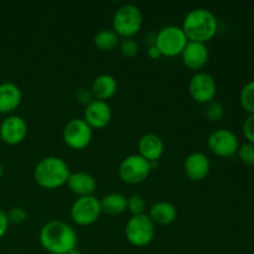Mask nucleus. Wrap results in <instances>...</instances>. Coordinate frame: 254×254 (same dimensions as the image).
<instances>
[{
    "mask_svg": "<svg viewBox=\"0 0 254 254\" xmlns=\"http://www.w3.org/2000/svg\"><path fill=\"white\" fill-rule=\"evenodd\" d=\"M121 37L112 29H103L93 37V44L101 51H112L121 44Z\"/></svg>",
    "mask_w": 254,
    "mask_h": 254,
    "instance_id": "4be33fe9",
    "label": "nucleus"
},
{
    "mask_svg": "<svg viewBox=\"0 0 254 254\" xmlns=\"http://www.w3.org/2000/svg\"><path fill=\"white\" fill-rule=\"evenodd\" d=\"M10 221L7 217V212L0 210V238L4 237L6 235L7 230H9Z\"/></svg>",
    "mask_w": 254,
    "mask_h": 254,
    "instance_id": "c756f323",
    "label": "nucleus"
},
{
    "mask_svg": "<svg viewBox=\"0 0 254 254\" xmlns=\"http://www.w3.org/2000/svg\"><path fill=\"white\" fill-rule=\"evenodd\" d=\"M210 170V159L201 151L191 153L184 161V171L191 181H202L207 178Z\"/></svg>",
    "mask_w": 254,
    "mask_h": 254,
    "instance_id": "2eb2a0df",
    "label": "nucleus"
},
{
    "mask_svg": "<svg viewBox=\"0 0 254 254\" xmlns=\"http://www.w3.org/2000/svg\"><path fill=\"white\" fill-rule=\"evenodd\" d=\"M66 185L77 197H83V196L93 195L97 189V181L91 174L86 171H77V173H71Z\"/></svg>",
    "mask_w": 254,
    "mask_h": 254,
    "instance_id": "a211bd4d",
    "label": "nucleus"
},
{
    "mask_svg": "<svg viewBox=\"0 0 254 254\" xmlns=\"http://www.w3.org/2000/svg\"><path fill=\"white\" fill-rule=\"evenodd\" d=\"M64 144L73 150H83L91 144L93 129L83 118H72L67 122L62 131Z\"/></svg>",
    "mask_w": 254,
    "mask_h": 254,
    "instance_id": "1a4fd4ad",
    "label": "nucleus"
},
{
    "mask_svg": "<svg viewBox=\"0 0 254 254\" xmlns=\"http://www.w3.org/2000/svg\"><path fill=\"white\" fill-rule=\"evenodd\" d=\"M40 245L50 254H67L77 248V233L71 225L61 220L49 221L39 235Z\"/></svg>",
    "mask_w": 254,
    "mask_h": 254,
    "instance_id": "f257e3e1",
    "label": "nucleus"
},
{
    "mask_svg": "<svg viewBox=\"0 0 254 254\" xmlns=\"http://www.w3.org/2000/svg\"><path fill=\"white\" fill-rule=\"evenodd\" d=\"M71 218L78 226H91L99 220L102 215L101 200L96 196L77 197L71 206Z\"/></svg>",
    "mask_w": 254,
    "mask_h": 254,
    "instance_id": "6e6552de",
    "label": "nucleus"
},
{
    "mask_svg": "<svg viewBox=\"0 0 254 254\" xmlns=\"http://www.w3.org/2000/svg\"><path fill=\"white\" fill-rule=\"evenodd\" d=\"M2 174H4V168H2V165H1V164H0V179H1Z\"/></svg>",
    "mask_w": 254,
    "mask_h": 254,
    "instance_id": "72a5a7b5",
    "label": "nucleus"
},
{
    "mask_svg": "<svg viewBox=\"0 0 254 254\" xmlns=\"http://www.w3.org/2000/svg\"><path fill=\"white\" fill-rule=\"evenodd\" d=\"M71 171L66 161L59 156H46L34 169V179L40 188L56 190L66 185Z\"/></svg>",
    "mask_w": 254,
    "mask_h": 254,
    "instance_id": "7ed1b4c3",
    "label": "nucleus"
},
{
    "mask_svg": "<svg viewBox=\"0 0 254 254\" xmlns=\"http://www.w3.org/2000/svg\"><path fill=\"white\" fill-rule=\"evenodd\" d=\"M189 40L181 26L168 25L159 30L154 39V45L160 51L161 56L175 57L183 54Z\"/></svg>",
    "mask_w": 254,
    "mask_h": 254,
    "instance_id": "39448f33",
    "label": "nucleus"
},
{
    "mask_svg": "<svg viewBox=\"0 0 254 254\" xmlns=\"http://www.w3.org/2000/svg\"><path fill=\"white\" fill-rule=\"evenodd\" d=\"M126 238L134 247H146L155 237V225L148 215L131 216L126 225Z\"/></svg>",
    "mask_w": 254,
    "mask_h": 254,
    "instance_id": "0eeeda50",
    "label": "nucleus"
},
{
    "mask_svg": "<svg viewBox=\"0 0 254 254\" xmlns=\"http://www.w3.org/2000/svg\"><path fill=\"white\" fill-rule=\"evenodd\" d=\"M164 149H165V145H164L163 139L156 134H145L138 141V154L150 161L151 164L158 163L159 159L163 156Z\"/></svg>",
    "mask_w": 254,
    "mask_h": 254,
    "instance_id": "dca6fc26",
    "label": "nucleus"
},
{
    "mask_svg": "<svg viewBox=\"0 0 254 254\" xmlns=\"http://www.w3.org/2000/svg\"><path fill=\"white\" fill-rule=\"evenodd\" d=\"M143 26V12L136 5L124 4L117 9L112 19V30L121 39L134 37Z\"/></svg>",
    "mask_w": 254,
    "mask_h": 254,
    "instance_id": "20e7f679",
    "label": "nucleus"
},
{
    "mask_svg": "<svg viewBox=\"0 0 254 254\" xmlns=\"http://www.w3.org/2000/svg\"><path fill=\"white\" fill-rule=\"evenodd\" d=\"M181 29L189 41L206 44L217 34V17L211 10L205 7H196L190 10L184 17Z\"/></svg>",
    "mask_w": 254,
    "mask_h": 254,
    "instance_id": "f03ea898",
    "label": "nucleus"
},
{
    "mask_svg": "<svg viewBox=\"0 0 254 254\" xmlns=\"http://www.w3.org/2000/svg\"><path fill=\"white\" fill-rule=\"evenodd\" d=\"M27 123L20 116H9L0 124V138L7 145H17L27 136Z\"/></svg>",
    "mask_w": 254,
    "mask_h": 254,
    "instance_id": "f8f14e48",
    "label": "nucleus"
},
{
    "mask_svg": "<svg viewBox=\"0 0 254 254\" xmlns=\"http://www.w3.org/2000/svg\"><path fill=\"white\" fill-rule=\"evenodd\" d=\"M237 155L242 163L247 164V165H254V144L247 141L246 144L240 145Z\"/></svg>",
    "mask_w": 254,
    "mask_h": 254,
    "instance_id": "bb28decb",
    "label": "nucleus"
},
{
    "mask_svg": "<svg viewBox=\"0 0 254 254\" xmlns=\"http://www.w3.org/2000/svg\"><path fill=\"white\" fill-rule=\"evenodd\" d=\"M243 135L248 143L254 144V114H250L243 122Z\"/></svg>",
    "mask_w": 254,
    "mask_h": 254,
    "instance_id": "c85d7f7f",
    "label": "nucleus"
},
{
    "mask_svg": "<svg viewBox=\"0 0 254 254\" xmlns=\"http://www.w3.org/2000/svg\"><path fill=\"white\" fill-rule=\"evenodd\" d=\"M149 218L154 225L169 226L174 223L178 217V210L175 205L168 201H159L149 208Z\"/></svg>",
    "mask_w": 254,
    "mask_h": 254,
    "instance_id": "aec40b11",
    "label": "nucleus"
},
{
    "mask_svg": "<svg viewBox=\"0 0 254 254\" xmlns=\"http://www.w3.org/2000/svg\"><path fill=\"white\" fill-rule=\"evenodd\" d=\"M240 103L248 114H254V79L246 83L241 89Z\"/></svg>",
    "mask_w": 254,
    "mask_h": 254,
    "instance_id": "5701e85b",
    "label": "nucleus"
},
{
    "mask_svg": "<svg viewBox=\"0 0 254 254\" xmlns=\"http://www.w3.org/2000/svg\"><path fill=\"white\" fill-rule=\"evenodd\" d=\"M7 217H9L10 223H14V225H20V223H22L26 221L27 213H26V211L21 207H12L11 210L7 212Z\"/></svg>",
    "mask_w": 254,
    "mask_h": 254,
    "instance_id": "cd10ccee",
    "label": "nucleus"
},
{
    "mask_svg": "<svg viewBox=\"0 0 254 254\" xmlns=\"http://www.w3.org/2000/svg\"><path fill=\"white\" fill-rule=\"evenodd\" d=\"M67 254H82L81 251H78L77 248H74V250H72L71 252H68Z\"/></svg>",
    "mask_w": 254,
    "mask_h": 254,
    "instance_id": "473e14b6",
    "label": "nucleus"
},
{
    "mask_svg": "<svg viewBox=\"0 0 254 254\" xmlns=\"http://www.w3.org/2000/svg\"><path fill=\"white\" fill-rule=\"evenodd\" d=\"M253 20H254V12H253Z\"/></svg>",
    "mask_w": 254,
    "mask_h": 254,
    "instance_id": "f704fd0d",
    "label": "nucleus"
},
{
    "mask_svg": "<svg viewBox=\"0 0 254 254\" xmlns=\"http://www.w3.org/2000/svg\"><path fill=\"white\" fill-rule=\"evenodd\" d=\"M207 146L213 155L218 158H230L237 154L240 140L230 129H216L208 135Z\"/></svg>",
    "mask_w": 254,
    "mask_h": 254,
    "instance_id": "9b49d317",
    "label": "nucleus"
},
{
    "mask_svg": "<svg viewBox=\"0 0 254 254\" xmlns=\"http://www.w3.org/2000/svg\"><path fill=\"white\" fill-rule=\"evenodd\" d=\"M154 165L155 163L151 164L139 154H131L122 160L118 169L119 178L129 185H138L149 178Z\"/></svg>",
    "mask_w": 254,
    "mask_h": 254,
    "instance_id": "423d86ee",
    "label": "nucleus"
},
{
    "mask_svg": "<svg viewBox=\"0 0 254 254\" xmlns=\"http://www.w3.org/2000/svg\"><path fill=\"white\" fill-rule=\"evenodd\" d=\"M83 119L92 129H103L111 123L112 109L108 102L93 99L84 108Z\"/></svg>",
    "mask_w": 254,
    "mask_h": 254,
    "instance_id": "ddd939ff",
    "label": "nucleus"
},
{
    "mask_svg": "<svg viewBox=\"0 0 254 254\" xmlns=\"http://www.w3.org/2000/svg\"><path fill=\"white\" fill-rule=\"evenodd\" d=\"M76 97H77V99H78L79 103L86 104V106L88 103H91L92 101H93V99H92V97H93V96H92V92L86 91V89H84V88L79 89V91L77 92Z\"/></svg>",
    "mask_w": 254,
    "mask_h": 254,
    "instance_id": "7c9ffc66",
    "label": "nucleus"
},
{
    "mask_svg": "<svg viewBox=\"0 0 254 254\" xmlns=\"http://www.w3.org/2000/svg\"><path fill=\"white\" fill-rule=\"evenodd\" d=\"M180 56L183 59V64L190 71L196 73L207 64L208 59H210V51H208L206 44L189 41Z\"/></svg>",
    "mask_w": 254,
    "mask_h": 254,
    "instance_id": "4468645a",
    "label": "nucleus"
},
{
    "mask_svg": "<svg viewBox=\"0 0 254 254\" xmlns=\"http://www.w3.org/2000/svg\"><path fill=\"white\" fill-rule=\"evenodd\" d=\"M117 88H118L117 79L112 74L103 73L93 79L91 92L94 99L107 102L117 93Z\"/></svg>",
    "mask_w": 254,
    "mask_h": 254,
    "instance_id": "6ab92c4d",
    "label": "nucleus"
},
{
    "mask_svg": "<svg viewBox=\"0 0 254 254\" xmlns=\"http://www.w3.org/2000/svg\"><path fill=\"white\" fill-rule=\"evenodd\" d=\"M205 117L212 123L216 122H220L221 119L225 117V108H223L222 104L217 101H212L210 103L205 104Z\"/></svg>",
    "mask_w": 254,
    "mask_h": 254,
    "instance_id": "b1692460",
    "label": "nucleus"
},
{
    "mask_svg": "<svg viewBox=\"0 0 254 254\" xmlns=\"http://www.w3.org/2000/svg\"><path fill=\"white\" fill-rule=\"evenodd\" d=\"M189 93L196 103L207 104L215 101L217 94L216 79L207 72H196L189 82Z\"/></svg>",
    "mask_w": 254,
    "mask_h": 254,
    "instance_id": "9d476101",
    "label": "nucleus"
},
{
    "mask_svg": "<svg viewBox=\"0 0 254 254\" xmlns=\"http://www.w3.org/2000/svg\"><path fill=\"white\" fill-rule=\"evenodd\" d=\"M127 210L131 213V216L145 215L146 203L140 195H131L130 197H128Z\"/></svg>",
    "mask_w": 254,
    "mask_h": 254,
    "instance_id": "393cba45",
    "label": "nucleus"
},
{
    "mask_svg": "<svg viewBox=\"0 0 254 254\" xmlns=\"http://www.w3.org/2000/svg\"><path fill=\"white\" fill-rule=\"evenodd\" d=\"M148 56L150 57L151 60H158V59H160V57H163V56H161L160 51H159V50L156 49L155 45H150V46H149Z\"/></svg>",
    "mask_w": 254,
    "mask_h": 254,
    "instance_id": "2f4dec72",
    "label": "nucleus"
},
{
    "mask_svg": "<svg viewBox=\"0 0 254 254\" xmlns=\"http://www.w3.org/2000/svg\"><path fill=\"white\" fill-rule=\"evenodd\" d=\"M128 197L121 192H111L101 200L102 213L109 216L122 215L127 211Z\"/></svg>",
    "mask_w": 254,
    "mask_h": 254,
    "instance_id": "412c9836",
    "label": "nucleus"
},
{
    "mask_svg": "<svg viewBox=\"0 0 254 254\" xmlns=\"http://www.w3.org/2000/svg\"><path fill=\"white\" fill-rule=\"evenodd\" d=\"M22 101V92L12 82L0 83V113L10 114L16 111Z\"/></svg>",
    "mask_w": 254,
    "mask_h": 254,
    "instance_id": "f3484780",
    "label": "nucleus"
},
{
    "mask_svg": "<svg viewBox=\"0 0 254 254\" xmlns=\"http://www.w3.org/2000/svg\"><path fill=\"white\" fill-rule=\"evenodd\" d=\"M119 51L126 59H133L138 55L139 45L133 37L130 39H122L119 44Z\"/></svg>",
    "mask_w": 254,
    "mask_h": 254,
    "instance_id": "a878e982",
    "label": "nucleus"
}]
</instances>
